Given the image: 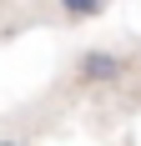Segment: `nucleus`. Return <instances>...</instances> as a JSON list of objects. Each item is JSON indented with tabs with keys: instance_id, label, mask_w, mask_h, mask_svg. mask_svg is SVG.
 <instances>
[{
	"instance_id": "7ed1b4c3",
	"label": "nucleus",
	"mask_w": 141,
	"mask_h": 146,
	"mask_svg": "<svg viewBox=\"0 0 141 146\" xmlns=\"http://www.w3.org/2000/svg\"><path fill=\"white\" fill-rule=\"evenodd\" d=\"M0 146H20V141H0Z\"/></svg>"
},
{
	"instance_id": "f257e3e1",
	"label": "nucleus",
	"mask_w": 141,
	"mask_h": 146,
	"mask_svg": "<svg viewBox=\"0 0 141 146\" xmlns=\"http://www.w3.org/2000/svg\"><path fill=\"white\" fill-rule=\"evenodd\" d=\"M126 71H131V60L121 56V50H106V45L76 56V81H81V86H106V81H121Z\"/></svg>"
},
{
	"instance_id": "f03ea898",
	"label": "nucleus",
	"mask_w": 141,
	"mask_h": 146,
	"mask_svg": "<svg viewBox=\"0 0 141 146\" xmlns=\"http://www.w3.org/2000/svg\"><path fill=\"white\" fill-rule=\"evenodd\" d=\"M111 5V0H56V10L66 15V20H91V15H101Z\"/></svg>"
}]
</instances>
